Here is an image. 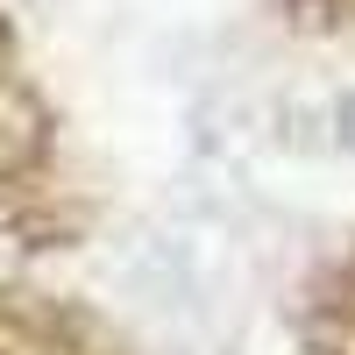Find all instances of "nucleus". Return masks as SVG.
<instances>
[{
    "label": "nucleus",
    "mask_w": 355,
    "mask_h": 355,
    "mask_svg": "<svg viewBox=\"0 0 355 355\" xmlns=\"http://www.w3.org/2000/svg\"><path fill=\"white\" fill-rule=\"evenodd\" d=\"M43 157H50V114L36 100V85L21 78L8 28H0V227H15V206L36 192Z\"/></svg>",
    "instance_id": "1"
},
{
    "label": "nucleus",
    "mask_w": 355,
    "mask_h": 355,
    "mask_svg": "<svg viewBox=\"0 0 355 355\" xmlns=\"http://www.w3.org/2000/svg\"><path fill=\"white\" fill-rule=\"evenodd\" d=\"M0 355H114L78 313L36 306L21 291H0Z\"/></svg>",
    "instance_id": "2"
},
{
    "label": "nucleus",
    "mask_w": 355,
    "mask_h": 355,
    "mask_svg": "<svg viewBox=\"0 0 355 355\" xmlns=\"http://www.w3.org/2000/svg\"><path fill=\"white\" fill-rule=\"evenodd\" d=\"M334 142H341V150H355V93L334 107Z\"/></svg>",
    "instance_id": "3"
}]
</instances>
